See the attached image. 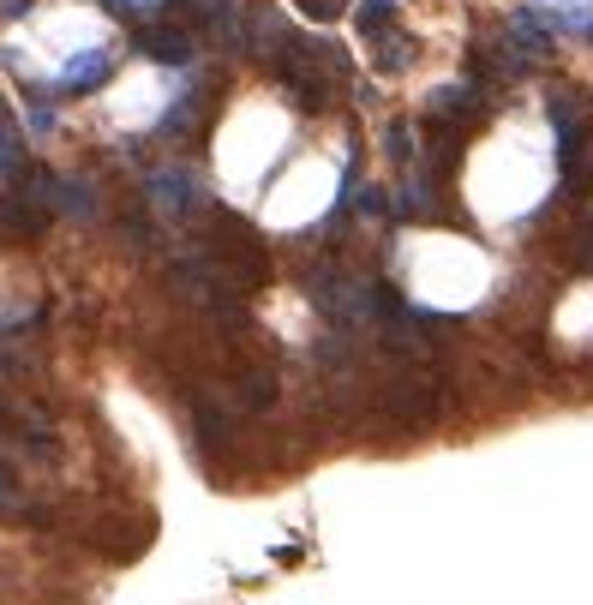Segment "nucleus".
Returning <instances> with one entry per match:
<instances>
[{"label": "nucleus", "instance_id": "obj_1", "mask_svg": "<svg viewBox=\"0 0 593 605\" xmlns=\"http://www.w3.org/2000/svg\"><path fill=\"white\" fill-rule=\"evenodd\" d=\"M144 48H150L156 60H186V54H192V30L156 24V30H144Z\"/></svg>", "mask_w": 593, "mask_h": 605}, {"label": "nucleus", "instance_id": "obj_3", "mask_svg": "<svg viewBox=\"0 0 593 605\" xmlns=\"http://www.w3.org/2000/svg\"><path fill=\"white\" fill-rule=\"evenodd\" d=\"M300 6H306L312 18H336V12H342V0H300Z\"/></svg>", "mask_w": 593, "mask_h": 605}, {"label": "nucleus", "instance_id": "obj_2", "mask_svg": "<svg viewBox=\"0 0 593 605\" xmlns=\"http://www.w3.org/2000/svg\"><path fill=\"white\" fill-rule=\"evenodd\" d=\"M0 168H6V174H12V168H24V150H18V126H12L6 102H0Z\"/></svg>", "mask_w": 593, "mask_h": 605}]
</instances>
